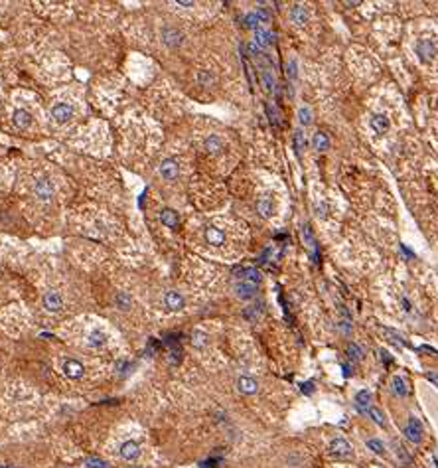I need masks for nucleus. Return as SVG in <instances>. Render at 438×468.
Returning <instances> with one entry per match:
<instances>
[{
    "label": "nucleus",
    "instance_id": "f257e3e1",
    "mask_svg": "<svg viewBox=\"0 0 438 468\" xmlns=\"http://www.w3.org/2000/svg\"><path fill=\"white\" fill-rule=\"evenodd\" d=\"M414 50H416V55H419V60L423 64H430L434 60V55H436V46L430 40H421Z\"/></svg>",
    "mask_w": 438,
    "mask_h": 468
},
{
    "label": "nucleus",
    "instance_id": "f03ea898",
    "mask_svg": "<svg viewBox=\"0 0 438 468\" xmlns=\"http://www.w3.org/2000/svg\"><path fill=\"white\" fill-rule=\"evenodd\" d=\"M423 435H425V430H423L421 421H419L416 417L409 419V423H407V427H405V437H407L411 443L419 444L421 441H423Z\"/></svg>",
    "mask_w": 438,
    "mask_h": 468
},
{
    "label": "nucleus",
    "instance_id": "7ed1b4c3",
    "mask_svg": "<svg viewBox=\"0 0 438 468\" xmlns=\"http://www.w3.org/2000/svg\"><path fill=\"white\" fill-rule=\"evenodd\" d=\"M73 117V107L67 105V103H57L52 107V119L57 123V125H64L69 119Z\"/></svg>",
    "mask_w": 438,
    "mask_h": 468
},
{
    "label": "nucleus",
    "instance_id": "20e7f679",
    "mask_svg": "<svg viewBox=\"0 0 438 468\" xmlns=\"http://www.w3.org/2000/svg\"><path fill=\"white\" fill-rule=\"evenodd\" d=\"M118 456L129 460V462H134L138 456H141V446L136 441H125V443L118 446Z\"/></svg>",
    "mask_w": 438,
    "mask_h": 468
},
{
    "label": "nucleus",
    "instance_id": "39448f33",
    "mask_svg": "<svg viewBox=\"0 0 438 468\" xmlns=\"http://www.w3.org/2000/svg\"><path fill=\"white\" fill-rule=\"evenodd\" d=\"M330 455L337 456V458H349L353 455V451H351V444L346 439H334L330 443Z\"/></svg>",
    "mask_w": 438,
    "mask_h": 468
},
{
    "label": "nucleus",
    "instance_id": "423d86ee",
    "mask_svg": "<svg viewBox=\"0 0 438 468\" xmlns=\"http://www.w3.org/2000/svg\"><path fill=\"white\" fill-rule=\"evenodd\" d=\"M373 407V393L367 391V389H361L357 395H355V409L360 411L361 415H367V411Z\"/></svg>",
    "mask_w": 438,
    "mask_h": 468
},
{
    "label": "nucleus",
    "instance_id": "0eeeda50",
    "mask_svg": "<svg viewBox=\"0 0 438 468\" xmlns=\"http://www.w3.org/2000/svg\"><path fill=\"white\" fill-rule=\"evenodd\" d=\"M44 308L48 310V312H59L62 308H64V298H62V294L59 292H46V296H44Z\"/></svg>",
    "mask_w": 438,
    "mask_h": 468
},
{
    "label": "nucleus",
    "instance_id": "6e6552de",
    "mask_svg": "<svg viewBox=\"0 0 438 468\" xmlns=\"http://www.w3.org/2000/svg\"><path fill=\"white\" fill-rule=\"evenodd\" d=\"M64 376L65 378H69V380H79V378H83V373H85V367L79 364L77 360H67V362H64Z\"/></svg>",
    "mask_w": 438,
    "mask_h": 468
},
{
    "label": "nucleus",
    "instance_id": "1a4fd4ad",
    "mask_svg": "<svg viewBox=\"0 0 438 468\" xmlns=\"http://www.w3.org/2000/svg\"><path fill=\"white\" fill-rule=\"evenodd\" d=\"M36 196H38L42 202H48V200H52L53 186H52V182H50L48 178H39L38 182H36Z\"/></svg>",
    "mask_w": 438,
    "mask_h": 468
},
{
    "label": "nucleus",
    "instance_id": "9d476101",
    "mask_svg": "<svg viewBox=\"0 0 438 468\" xmlns=\"http://www.w3.org/2000/svg\"><path fill=\"white\" fill-rule=\"evenodd\" d=\"M235 292H237L239 298L249 301V298H253L257 294V285L247 283V280H239V283H235Z\"/></svg>",
    "mask_w": 438,
    "mask_h": 468
},
{
    "label": "nucleus",
    "instance_id": "9b49d317",
    "mask_svg": "<svg viewBox=\"0 0 438 468\" xmlns=\"http://www.w3.org/2000/svg\"><path fill=\"white\" fill-rule=\"evenodd\" d=\"M160 174H162V178H166V180H176L178 174H180V166H178L176 160L168 158V160H164L160 164Z\"/></svg>",
    "mask_w": 438,
    "mask_h": 468
},
{
    "label": "nucleus",
    "instance_id": "f8f14e48",
    "mask_svg": "<svg viewBox=\"0 0 438 468\" xmlns=\"http://www.w3.org/2000/svg\"><path fill=\"white\" fill-rule=\"evenodd\" d=\"M255 44L261 50H267L269 46L274 44V34L265 30V28H258V30H255Z\"/></svg>",
    "mask_w": 438,
    "mask_h": 468
},
{
    "label": "nucleus",
    "instance_id": "ddd939ff",
    "mask_svg": "<svg viewBox=\"0 0 438 468\" xmlns=\"http://www.w3.org/2000/svg\"><path fill=\"white\" fill-rule=\"evenodd\" d=\"M237 389L241 393H245V395H253V393L258 391V383H257V380H253V378H249V376H241V378L237 380Z\"/></svg>",
    "mask_w": 438,
    "mask_h": 468
},
{
    "label": "nucleus",
    "instance_id": "4468645a",
    "mask_svg": "<svg viewBox=\"0 0 438 468\" xmlns=\"http://www.w3.org/2000/svg\"><path fill=\"white\" fill-rule=\"evenodd\" d=\"M164 304H166L168 310H182L184 304H186V301H184V296H182L180 292L170 291V292H166V296H164Z\"/></svg>",
    "mask_w": 438,
    "mask_h": 468
},
{
    "label": "nucleus",
    "instance_id": "2eb2a0df",
    "mask_svg": "<svg viewBox=\"0 0 438 468\" xmlns=\"http://www.w3.org/2000/svg\"><path fill=\"white\" fill-rule=\"evenodd\" d=\"M235 275H237V278H241V280H247V283H253V285H258V283H261V273H258L255 267H245V269H239Z\"/></svg>",
    "mask_w": 438,
    "mask_h": 468
},
{
    "label": "nucleus",
    "instance_id": "dca6fc26",
    "mask_svg": "<svg viewBox=\"0 0 438 468\" xmlns=\"http://www.w3.org/2000/svg\"><path fill=\"white\" fill-rule=\"evenodd\" d=\"M160 219H162V223L170 229L178 228V223H180V215H178V212H174V210H170V208H164V210L160 212Z\"/></svg>",
    "mask_w": 438,
    "mask_h": 468
},
{
    "label": "nucleus",
    "instance_id": "f3484780",
    "mask_svg": "<svg viewBox=\"0 0 438 468\" xmlns=\"http://www.w3.org/2000/svg\"><path fill=\"white\" fill-rule=\"evenodd\" d=\"M290 20L298 26H304L308 22V12H306V8H304L302 4H294V6L290 8Z\"/></svg>",
    "mask_w": 438,
    "mask_h": 468
},
{
    "label": "nucleus",
    "instance_id": "a211bd4d",
    "mask_svg": "<svg viewBox=\"0 0 438 468\" xmlns=\"http://www.w3.org/2000/svg\"><path fill=\"white\" fill-rule=\"evenodd\" d=\"M12 121L18 128H28L32 125V115L24 111V109H16L12 115Z\"/></svg>",
    "mask_w": 438,
    "mask_h": 468
},
{
    "label": "nucleus",
    "instance_id": "6ab92c4d",
    "mask_svg": "<svg viewBox=\"0 0 438 468\" xmlns=\"http://www.w3.org/2000/svg\"><path fill=\"white\" fill-rule=\"evenodd\" d=\"M206 239L209 245H215V247H217V245H221V243L225 241V233H223L221 229L211 226V228L206 229Z\"/></svg>",
    "mask_w": 438,
    "mask_h": 468
},
{
    "label": "nucleus",
    "instance_id": "aec40b11",
    "mask_svg": "<svg viewBox=\"0 0 438 468\" xmlns=\"http://www.w3.org/2000/svg\"><path fill=\"white\" fill-rule=\"evenodd\" d=\"M162 40H164V44L174 48V46H180L182 44V34L178 30H174V28H166L162 32Z\"/></svg>",
    "mask_w": 438,
    "mask_h": 468
},
{
    "label": "nucleus",
    "instance_id": "412c9836",
    "mask_svg": "<svg viewBox=\"0 0 438 468\" xmlns=\"http://www.w3.org/2000/svg\"><path fill=\"white\" fill-rule=\"evenodd\" d=\"M371 127L375 128L377 135H385L387 130H389V119H387L385 115H373L371 117Z\"/></svg>",
    "mask_w": 438,
    "mask_h": 468
},
{
    "label": "nucleus",
    "instance_id": "4be33fe9",
    "mask_svg": "<svg viewBox=\"0 0 438 468\" xmlns=\"http://www.w3.org/2000/svg\"><path fill=\"white\" fill-rule=\"evenodd\" d=\"M312 146H314L318 152H326L330 148V139H328V135H326V133H316L314 139H312Z\"/></svg>",
    "mask_w": 438,
    "mask_h": 468
},
{
    "label": "nucleus",
    "instance_id": "5701e85b",
    "mask_svg": "<svg viewBox=\"0 0 438 468\" xmlns=\"http://www.w3.org/2000/svg\"><path fill=\"white\" fill-rule=\"evenodd\" d=\"M89 346L91 348H103L105 346V342H107V334L105 332H101L99 328H95V330H91V334H89Z\"/></svg>",
    "mask_w": 438,
    "mask_h": 468
},
{
    "label": "nucleus",
    "instance_id": "b1692460",
    "mask_svg": "<svg viewBox=\"0 0 438 468\" xmlns=\"http://www.w3.org/2000/svg\"><path fill=\"white\" fill-rule=\"evenodd\" d=\"M302 235H304V241L308 243L310 251L314 253V261L318 263V247H316V239H314V235H312V229H310L308 223H306V226L302 228Z\"/></svg>",
    "mask_w": 438,
    "mask_h": 468
},
{
    "label": "nucleus",
    "instance_id": "393cba45",
    "mask_svg": "<svg viewBox=\"0 0 438 468\" xmlns=\"http://www.w3.org/2000/svg\"><path fill=\"white\" fill-rule=\"evenodd\" d=\"M257 212L263 217H271L272 214H274V205H272L271 198H261L257 202Z\"/></svg>",
    "mask_w": 438,
    "mask_h": 468
},
{
    "label": "nucleus",
    "instance_id": "a878e982",
    "mask_svg": "<svg viewBox=\"0 0 438 468\" xmlns=\"http://www.w3.org/2000/svg\"><path fill=\"white\" fill-rule=\"evenodd\" d=\"M391 385H393V391H395V395H399V397H407V395H409L407 381L403 380L401 376H395V378H393V381H391Z\"/></svg>",
    "mask_w": 438,
    "mask_h": 468
},
{
    "label": "nucleus",
    "instance_id": "bb28decb",
    "mask_svg": "<svg viewBox=\"0 0 438 468\" xmlns=\"http://www.w3.org/2000/svg\"><path fill=\"white\" fill-rule=\"evenodd\" d=\"M263 83H265V89L269 93H274L276 91V83H274V76H272V69L271 67H263Z\"/></svg>",
    "mask_w": 438,
    "mask_h": 468
},
{
    "label": "nucleus",
    "instance_id": "cd10ccee",
    "mask_svg": "<svg viewBox=\"0 0 438 468\" xmlns=\"http://www.w3.org/2000/svg\"><path fill=\"white\" fill-rule=\"evenodd\" d=\"M206 151L211 152V154H219V152L223 151V142H221V139H219L217 135H211L206 140Z\"/></svg>",
    "mask_w": 438,
    "mask_h": 468
},
{
    "label": "nucleus",
    "instance_id": "c85d7f7f",
    "mask_svg": "<svg viewBox=\"0 0 438 468\" xmlns=\"http://www.w3.org/2000/svg\"><path fill=\"white\" fill-rule=\"evenodd\" d=\"M367 415H369V417L373 419V421L377 423V425H379V427H387L385 415H383V411H381L379 407H375V405H373V407H371V409L367 411Z\"/></svg>",
    "mask_w": 438,
    "mask_h": 468
},
{
    "label": "nucleus",
    "instance_id": "c756f323",
    "mask_svg": "<svg viewBox=\"0 0 438 468\" xmlns=\"http://www.w3.org/2000/svg\"><path fill=\"white\" fill-rule=\"evenodd\" d=\"M348 358L351 362H360L361 358H363V350H361L355 342H349L348 344Z\"/></svg>",
    "mask_w": 438,
    "mask_h": 468
},
{
    "label": "nucleus",
    "instance_id": "7c9ffc66",
    "mask_svg": "<svg viewBox=\"0 0 438 468\" xmlns=\"http://www.w3.org/2000/svg\"><path fill=\"white\" fill-rule=\"evenodd\" d=\"M304 148H306V137H304V133L298 128L296 133H294V151H296V154L300 156Z\"/></svg>",
    "mask_w": 438,
    "mask_h": 468
},
{
    "label": "nucleus",
    "instance_id": "2f4dec72",
    "mask_svg": "<svg viewBox=\"0 0 438 468\" xmlns=\"http://www.w3.org/2000/svg\"><path fill=\"white\" fill-rule=\"evenodd\" d=\"M298 121H300V125H310L312 123V111H310V107H300L298 109Z\"/></svg>",
    "mask_w": 438,
    "mask_h": 468
},
{
    "label": "nucleus",
    "instance_id": "473e14b6",
    "mask_svg": "<svg viewBox=\"0 0 438 468\" xmlns=\"http://www.w3.org/2000/svg\"><path fill=\"white\" fill-rule=\"evenodd\" d=\"M192 344H193V348H206V344H207V334L206 332H193V336H192Z\"/></svg>",
    "mask_w": 438,
    "mask_h": 468
},
{
    "label": "nucleus",
    "instance_id": "72a5a7b5",
    "mask_svg": "<svg viewBox=\"0 0 438 468\" xmlns=\"http://www.w3.org/2000/svg\"><path fill=\"white\" fill-rule=\"evenodd\" d=\"M367 446H369V451H373L375 455H385V446H383V443L379 441V439H369L367 441Z\"/></svg>",
    "mask_w": 438,
    "mask_h": 468
},
{
    "label": "nucleus",
    "instance_id": "f704fd0d",
    "mask_svg": "<svg viewBox=\"0 0 438 468\" xmlns=\"http://www.w3.org/2000/svg\"><path fill=\"white\" fill-rule=\"evenodd\" d=\"M265 109H267V115H269V121H271L272 127H278V125H281V121H278V113H276V109L271 107V103H267V105H265Z\"/></svg>",
    "mask_w": 438,
    "mask_h": 468
},
{
    "label": "nucleus",
    "instance_id": "c9c22d12",
    "mask_svg": "<svg viewBox=\"0 0 438 468\" xmlns=\"http://www.w3.org/2000/svg\"><path fill=\"white\" fill-rule=\"evenodd\" d=\"M286 76H288V79L290 81H294L298 76V64H296V58H292L290 62H288V67H286Z\"/></svg>",
    "mask_w": 438,
    "mask_h": 468
},
{
    "label": "nucleus",
    "instance_id": "e433bc0d",
    "mask_svg": "<svg viewBox=\"0 0 438 468\" xmlns=\"http://www.w3.org/2000/svg\"><path fill=\"white\" fill-rule=\"evenodd\" d=\"M258 24H261V20L257 18V14L255 12H251V14H247L245 16V26L247 28H251V30H258V28H261Z\"/></svg>",
    "mask_w": 438,
    "mask_h": 468
},
{
    "label": "nucleus",
    "instance_id": "4c0bfd02",
    "mask_svg": "<svg viewBox=\"0 0 438 468\" xmlns=\"http://www.w3.org/2000/svg\"><path fill=\"white\" fill-rule=\"evenodd\" d=\"M255 14H257L258 20H261V24H267V22H271V12H269L265 6H258L257 10H255Z\"/></svg>",
    "mask_w": 438,
    "mask_h": 468
},
{
    "label": "nucleus",
    "instance_id": "58836bf2",
    "mask_svg": "<svg viewBox=\"0 0 438 468\" xmlns=\"http://www.w3.org/2000/svg\"><path fill=\"white\" fill-rule=\"evenodd\" d=\"M116 304H118L123 310H129L130 308V298L125 294V292H118V294H116Z\"/></svg>",
    "mask_w": 438,
    "mask_h": 468
},
{
    "label": "nucleus",
    "instance_id": "ea45409f",
    "mask_svg": "<svg viewBox=\"0 0 438 468\" xmlns=\"http://www.w3.org/2000/svg\"><path fill=\"white\" fill-rule=\"evenodd\" d=\"M245 316L249 318V320H255V318L258 316V310H257V306H249L245 310Z\"/></svg>",
    "mask_w": 438,
    "mask_h": 468
},
{
    "label": "nucleus",
    "instance_id": "a19ab883",
    "mask_svg": "<svg viewBox=\"0 0 438 468\" xmlns=\"http://www.w3.org/2000/svg\"><path fill=\"white\" fill-rule=\"evenodd\" d=\"M425 376H426V380L430 381V383H434V385L438 387V373L436 371H426Z\"/></svg>",
    "mask_w": 438,
    "mask_h": 468
},
{
    "label": "nucleus",
    "instance_id": "79ce46f5",
    "mask_svg": "<svg viewBox=\"0 0 438 468\" xmlns=\"http://www.w3.org/2000/svg\"><path fill=\"white\" fill-rule=\"evenodd\" d=\"M302 391H304V393H312V391H314V383H312V381H308V383H302Z\"/></svg>",
    "mask_w": 438,
    "mask_h": 468
},
{
    "label": "nucleus",
    "instance_id": "37998d69",
    "mask_svg": "<svg viewBox=\"0 0 438 468\" xmlns=\"http://www.w3.org/2000/svg\"><path fill=\"white\" fill-rule=\"evenodd\" d=\"M419 350H421V352H428V354H432V355H438L436 350H432V348H428V346H421Z\"/></svg>",
    "mask_w": 438,
    "mask_h": 468
},
{
    "label": "nucleus",
    "instance_id": "c03bdc74",
    "mask_svg": "<svg viewBox=\"0 0 438 468\" xmlns=\"http://www.w3.org/2000/svg\"><path fill=\"white\" fill-rule=\"evenodd\" d=\"M342 371H344V376H346V378H349V376H351V366H349V364L342 366Z\"/></svg>",
    "mask_w": 438,
    "mask_h": 468
},
{
    "label": "nucleus",
    "instance_id": "a18cd8bd",
    "mask_svg": "<svg viewBox=\"0 0 438 468\" xmlns=\"http://www.w3.org/2000/svg\"><path fill=\"white\" fill-rule=\"evenodd\" d=\"M403 308H405V310H407V312H411V303H409V301H407V298H405V301H403Z\"/></svg>",
    "mask_w": 438,
    "mask_h": 468
},
{
    "label": "nucleus",
    "instance_id": "49530a36",
    "mask_svg": "<svg viewBox=\"0 0 438 468\" xmlns=\"http://www.w3.org/2000/svg\"><path fill=\"white\" fill-rule=\"evenodd\" d=\"M176 4H178V6H186V8H188V6H193V2H182V0L180 2H176Z\"/></svg>",
    "mask_w": 438,
    "mask_h": 468
},
{
    "label": "nucleus",
    "instance_id": "de8ad7c7",
    "mask_svg": "<svg viewBox=\"0 0 438 468\" xmlns=\"http://www.w3.org/2000/svg\"><path fill=\"white\" fill-rule=\"evenodd\" d=\"M436 468H438V462H436Z\"/></svg>",
    "mask_w": 438,
    "mask_h": 468
}]
</instances>
